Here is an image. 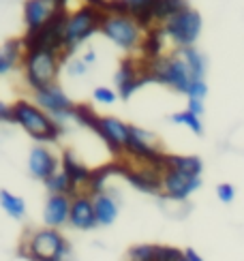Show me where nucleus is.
Segmentation results:
<instances>
[{
	"instance_id": "f257e3e1",
	"label": "nucleus",
	"mask_w": 244,
	"mask_h": 261,
	"mask_svg": "<svg viewBox=\"0 0 244 261\" xmlns=\"http://www.w3.org/2000/svg\"><path fill=\"white\" fill-rule=\"evenodd\" d=\"M19 253L30 261H73L71 246L58 229H37L21 240Z\"/></svg>"
},
{
	"instance_id": "f03ea898",
	"label": "nucleus",
	"mask_w": 244,
	"mask_h": 261,
	"mask_svg": "<svg viewBox=\"0 0 244 261\" xmlns=\"http://www.w3.org/2000/svg\"><path fill=\"white\" fill-rule=\"evenodd\" d=\"M13 122L19 124L35 141H56L62 135V126L50 114H45L37 103L19 99L13 103Z\"/></svg>"
},
{
	"instance_id": "7ed1b4c3",
	"label": "nucleus",
	"mask_w": 244,
	"mask_h": 261,
	"mask_svg": "<svg viewBox=\"0 0 244 261\" xmlns=\"http://www.w3.org/2000/svg\"><path fill=\"white\" fill-rule=\"evenodd\" d=\"M21 64H24V75L28 86L37 92L41 88L56 84L62 60H60V54L52 49H28L24 51Z\"/></svg>"
},
{
	"instance_id": "20e7f679",
	"label": "nucleus",
	"mask_w": 244,
	"mask_h": 261,
	"mask_svg": "<svg viewBox=\"0 0 244 261\" xmlns=\"http://www.w3.org/2000/svg\"><path fill=\"white\" fill-rule=\"evenodd\" d=\"M148 73H150L152 82H159V84L167 86V88H172L176 92H182V94H186L188 88H191V84L195 82L186 60L180 56V51L169 54V56H161L157 60H150Z\"/></svg>"
},
{
	"instance_id": "39448f33",
	"label": "nucleus",
	"mask_w": 244,
	"mask_h": 261,
	"mask_svg": "<svg viewBox=\"0 0 244 261\" xmlns=\"http://www.w3.org/2000/svg\"><path fill=\"white\" fill-rule=\"evenodd\" d=\"M105 13L96 7H80L73 13H69V21H66V41H64V54H69L84 43L86 39H90L96 30H101Z\"/></svg>"
},
{
	"instance_id": "423d86ee",
	"label": "nucleus",
	"mask_w": 244,
	"mask_h": 261,
	"mask_svg": "<svg viewBox=\"0 0 244 261\" xmlns=\"http://www.w3.org/2000/svg\"><path fill=\"white\" fill-rule=\"evenodd\" d=\"M163 37H167L174 45H178V49L193 47L195 41L202 32V15L195 9L186 7L180 13H176L161 26Z\"/></svg>"
},
{
	"instance_id": "0eeeda50",
	"label": "nucleus",
	"mask_w": 244,
	"mask_h": 261,
	"mask_svg": "<svg viewBox=\"0 0 244 261\" xmlns=\"http://www.w3.org/2000/svg\"><path fill=\"white\" fill-rule=\"evenodd\" d=\"M101 32L112 43H116L118 47L127 51L141 47V41L146 37V32L141 30V26L131 15H107L105 13Z\"/></svg>"
},
{
	"instance_id": "6e6552de",
	"label": "nucleus",
	"mask_w": 244,
	"mask_h": 261,
	"mask_svg": "<svg viewBox=\"0 0 244 261\" xmlns=\"http://www.w3.org/2000/svg\"><path fill=\"white\" fill-rule=\"evenodd\" d=\"M116 171L125 176L129 184H133L141 193L161 195L163 193V169L152 165H127V163H116Z\"/></svg>"
},
{
	"instance_id": "1a4fd4ad",
	"label": "nucleus",
	"mask_w": 244,
	"mask_h": 261,
	"mask_svg": "<svg viewBox=\"0 0 244 261\" xmlns=\"http://www.w3.org/2000/svg\"><path fill=\"white\" fill-rule=\"evenodd\" d=\"M35 103L45 114H50L56 122L66 120V118H73V114H75V103L64 94V90L58 84L37 90L35 92Z\"/></svg>"
},
{
	"instance_id": "9d476101",
	"label": "nucleus",
	"mask_w": 244,
	"mask_h": 261,
	"mask_svg": "<svg viewBox=\"0 0 244 261\" xmlns=\"http://www.w3.org/2000/svg\"><path fill=\"white\" fill-rule=\"evenodd\" d=\"M92 130L105 141L107 148L114 154H122L125 152L127 139H129V124H125L114 116H99L96 122L92 124Z\"/></svg>"
},
{
	"instance_id": "9b49d317",
	"label": "nucleus",
	"mask_w": 244,
	"mask_h": 261,
	"mask_svg": "<svg viewBox=\"0 0 244 261\" xmlns=\"http://www.w3.org/2000/svg\"><path fill=\"white\" fill-rule=\"evenodd\" d=\"M64 7H66V0H26L24 3L26 30L28 32L41 30L58 11H64Z\"/></svg>"
},
{
	"instance_id": "f8f14e48",
	"label": "nucleus",
	"mask_w": 244,
	"mask_h": 261,
	"mask_svg": "<svg viewBox=\"0 0 244 261\" xmlns=\"http://www.w3.org/2000/svg\"><path fill=\"white\" fill-rule=\"evenodd\" d=\"M202 187V178L186 176L182 171L176 169H165L163 171V193L161 197L174 199V201H184Z\"/></svg>"
},
{
	"instance_id": "ddd939ff",
	"label": "nucleus",
	"mask_w": 244,
	"mask_h": 261,
	"mask_svg": "<svg viewBox=\"0 0 244 261\" xmlns=\"http://www.w3.org/2000/svg\"><path fill=\"white\" fill-rule=\"evenodd\" d=\"M69 223L75 227V229H82V231H90L99 225L96 212H94V199H92L90 193H80L73 197Z\"/></svg>"
},
{
	"instance_id": "4468645a",
	"label": "nucleus",
	"mask_w": 244,
	"mask_h": 261,
	"mask_svg": "<svg viewBox=\"0 0 244 261\" xmlns=\"http://www.w3.org/2000/svg\"><path fill=\"white\" fill-rule=\"evenodd\" d=\"M71 201H73V197H69V195H50L47 201H45V208H43L45 227L58 229V227H62L64 223H69Z\"/></svg>"
},
{
	"instance_id": "2eb2a0df",
	"label": "nucleus",
	"mask_w": 244,
	"mask_h": 261,
	"mask_svg": "<svg viewBox=\"0 0 244 261\" xmlns=\"http://www.w3.org/2000/svg\"><path fill=\"white\" fill-rule=\"evenodd\" d=\"M28 169L35 178L45 182L50 176L58 171V159L52 154V150H47L45 146H35L30 150L28 156Z\"/></svg>"
},
{
	"instance_id": "dca6fc26",
	"label": "nucleus",
	"mask_w": 244,
	"mask_h": 261,
	"mask_svg": "<svg viewBox=\"0 0 244 261\" xmlns=\"http://www.w3.org/2000/svg\"><path fill=\"white\" fill-rule=\"evenodd\" d=\"M62 171L71 178L75 189L88 187V182H90V178H92V169H88L82 161H77L71 150H66L62 154Z\"/></svg>"
},
{
	"instance_id": "f3484780",
	"label": "nucleus",
	"mask_w": 244,
	"mask_h": 261,
	"mask_svg": "<svg viewBox=\"0 0 244 261\" xmlns=\"http://www.w3.org/2000/svg\"><path fill=\"white\" fill-rule=\"evenodd\" d=\"M165 169H176L186 176L199 178L204 171V163L195 154H165Z\"/></svg>"
},
{
	"instance_id": "a211bd4d",
	"label": "nucleus",
	"mask_w": 244,
	"mask_h": 261,
	"mask_svg": "<svg viewBox=\"0 0 244 261\" xmlns=\"http://www.w3.org/2000/svg\"><path fill=\"white\" fill-rule=\"evenodd\" d=\"M24 51L26 49L21 45V39H9L3 45V49H0V75L9 73L17 62H21Z\"/></svg>"
},
{
	"instance_id": "6ab92c4d",
	"label": "nucleus",
	"mask_w": 244,
	"mask_h": 261,
	"mask_svg": "<svg viewBox=\"0 0 244 261\" xmlns=\"http://www.w3.org/2000/svg\"><path fill=\"white\" fill-rule=\"evenodd\" d=\"M94 212H96V221L99 225H112L118 216V203L112 195L107 193H99L94 195Z\"/></svg>"
},
{
	"instance_id": "aec40b11",
	"label": "nucleus",
	"mask_w": 244,
	"mask_h": 261,
	"mask_svg": "<svg viewBox=\"0 0 244 261\" xmlns=\"http://www.w3.org/2000/svg\"><path fill=\"white\" fill-rule=\"evenodd\" d=\"M186 0H154L152 3V15L157 24H165L169 17H174L176 13H180L182 9H186Z\"/></svg>"
},
{
	"instance_id": "412c9836",
	"label": "nucleus",
	"mask_w": 244,
	"mask_h": 261,
	"mask_svg": "<svg viewBox=\"0 0 244 261\" xmlns=\"http://www.w3.org/2000/svg\"><path fill=\"white\" fill-rule=\"evenodd\" d=\"M139 49L143 54V60H148V62L161 58V51H163V30H161V26L159 28L154 26L152 30L146 32Z\"/></svg>"
},
{
	"instance_id": "4be33fe9",
	"label": "nucleus",
	"mask_w": 244,
	"mask_h": 261,
	"mask_svg": "<svg viewBox=\"0 0 244 261\" xmlns=\"http://www.w3.org/2000/svg\"><path fill=\"white\" fill-rule=\"evenodd\" d=\"M0 208H3L11 219H15V221H21L24 219V214H26L24 199H21L19 195L9 193L7 189H0Z\"/></svg>"
},
{
	"instance_id": "5701e85b",
	"label": "nucleus",
	"mask_w": 244,
	"mask_h": 261,
	"mask_svg": "<svg viewBox=\"0 0 244 261\" xmlns=\"http://www.w3.org/2000/svg\"><path fill=\"white\" fill-rule=\"evenodd\" d=\"M45 187L52 195H69V197H75V195H80V191H77L73 187V182L71 178L66 176L64 171H56L54 176H50L45 180Z\"/></svg>"
},
{
	"instance_id": "b1692460",
	"label": "nucleus",
	"mask_w": 244,
	"mask_h": 261,
	"mask_svg": "<svg viewBox=\"0 0 244 261\" xmlns=\"http://www.w3.org/2000/svg\"><path fill=\"white\" fill-rule=\"evenodd\" d=\"M178 51H180V56L186 60L188 69H191L193 80H204V75H206V60H204L202 54H199L195 47H184V49H178Z\"/></svg>"
},
{
	"instance_id": "393cba45",
	"label": "nucleus",
	"mask_w": 244,
	"mask_h": 261,
	"mask_svg": "<svg viewBox=\"0 0 244 261\" xmlns=\"http://www.w3.org/2000/svg\"><path fill=\"white\" fill-rule=\"evenodd\" d=\"M169 120H172L174 124L188 126V128H191L193 133H195V135H204V124H202V120H199V116L191 114L188 110H182V112H176V114H172Z\"/></svg>"
},
{
	"instance_id": "a878e982",
	"label": "nucleus",
	"mask_w": 244,
	"mask_h": 261,
	"mask_svg": "<svg viewBox=\"0 0 244 261\" xmlns=\"http://www.w3.org/2000/svg\"><path fill=\"white\" fill-rule=\"evenodd\" d=\"M154 251L157 244H137L129 251L127 261H154Z\"/></svg>"
},
{
	"instance_id": "bb28decb",
	"label": "nucleus",
	"mask_w": 244,
	"mask_h": 261,
	"mask_svg": "<svg viewBox=\"0 0 244 261\" xmlns=\"http://www.w3.org/2000/svg\"><path fill=\"white\" fill-rule=\"evenodd\" d=\"M184 257V251L176 246H157V251H154V261H180Z\"/></svg>"
},
{
	"instance_id": "cd10ccee",
	"label": "nucleus",
	"mask_w": 244,
	"mask_h": 261,
	"mask_svg": "<svg viewBox=\"0 0 244 261\" xmlns=\"http://www.w3.org/2000/svg\"><path fill=\"white\" fill-rule=\"evenodd\" d=\"M92 96H94V101H96V103L112 105V103L118 99V92H114L112 88H105V86H99V88H94Z\"/></svg>"
},
{
	"instance_id": "c85d7f7f",
	"label": "nucleus",
	"mask_w": 244,
	"mask_h": 261,
	"mask_svg": "<svg viewBox=\"0 0 244 261\" xmlns=\"http://www.w3.org/2000/svg\"><path fill=\"white\" fill-rule=\"evenodd\" d=\"M216 197H218V201H223V203H231V201L236 199V189H234V184L221 182L218 187H216Z\"/></svg>"
},
{
	"instance_id": "c756f323",
	"label": "nucleus",
	"mask_w": 244,
	"mask_h": 261,
	"mask_svg": "<svg viewBox=\"0 0 244 261\" xmlns=\"http://www.w3.org/2000/svg\"><path fill=\"white\" fill-rule=\"evenodd\" d=\"M206 94H208V86H206L204 80H195L191 84V88H188V92H186L188 99H197V101H204Z\"/></svg>"
},
{
	"instance_id": "7c9ffc66",
	"label": "nucleus",
	"mask_w": 244,
	"mask_h": 261,
	"mask_svg": "<svg viewBox=\"0 0 244 261\" xmlns=\"http://www.w3.org/2000/svg\"><path fill=\"white\" fill-rule=\"evenodd\" d=\"M86 69H88V64H86L82 58H75V60L69 62V73L75 75V77H77V75H84Z\"/></svg>"
},
{
	"instance_id": "2f4dec72",
	"label": "nucleus",
	"mask_w": 244,
	"mask_h": 261,
	"mask_svg": "<svg viewBox=\"0 0 244 261\" xmlns=\"http://www.w3.org/2000/svg\"><path fill=\"white\" fill-rule=\"evenodd\" d=\"M0 122H13V105L0 101Z\"/></svg>"
},
{
	"instance_id": "473e14b6",
	"label": "nucleus",
	"mask_w": 244,
	"mask_h": 261,
	"mask_svg": "<svg viewBox=\"0 0 244 261\" xmlns=\"http://www.w3.org/2000/svg\"><path fill=\"white\" fill-rule=\"evenodd\" d=\"M186 110L191 112V114H195V116H199V118H202V114H204V101H197V99H188V105H186Z\"/></svg>"
},
{
	"instance_id": "72a5a7b5",
	"label": "nucleus",
	"mask_w": 244,
	"mask_h": 261,
	"mask_svg": "<svg viewBox=\"0 0 244 261\" xmlns=\"http://www.w3.org/2000/svg\"><path fill=\"white\" fill-rule=\"evenodd\" d=\"M184 259H186V261H204L202 255H199L195 248H184Z\"/></svg>"
},
{
	"instance_id": "f704fd0d",
	"label": "nucleus",
	"mask_w": 244,
	"mask_h": 261,
	"mask_svg": "<svg viewBox=\"0 0 244 261\" xmlns=\"http://www.w3.org/2000/svg\"><path fill=\"white\" fill-rule=\"evenodd\" d=\"M82 60H84V62H86V64H92V62H94V60H96V54H94V51H92V49H88V51H86V54H84V56H82Z\"/></svg>"
},
{
	"instance_id": "c9c22d12",
	"label": "nucleus",
	"mask_w": 244,
	"mask_h": 261,
	"mask_svg": "<svg viewBox=\"0 0 244 261\" xmlns=\"http://www.w3.org/2000/svg\"><path fill=\"white\" fill-rule=\"evenodd\" d=\"M180 261H186V259H184V257H182V259H180Z\"/></svg>"
}]
</instances>
